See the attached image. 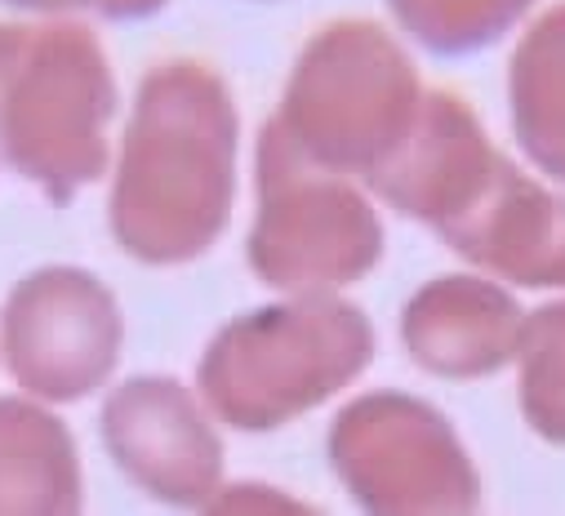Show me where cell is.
<instances>
[{
	"instance_id": "obj_13",
	"label": "cell",
	"mask_w": 565,
	"mask_h": 516,
	"mask_svg": "<svg viewBox=\"0 0 565 516\" xmlns=\"http://www.w3.org/2000/svg\"><path fill=\"white\" fill-rule=\"evenodd\" d=\"M516 148L534 170L565 183V6L539 14L508 63Z\"/></svg>"
},
{
	"instance_id": "obj_12",
	"label": "cell",
	"mask_w": 565,
	"mask_h": 516,
	"mask_svg": "<svg viewBox=\"0 0 565 516\" xmlns=\"http://www.w3.org/2000/svg\"><path fill=\"white\" fill-rule=\"evenodd\" d=\"M85 503L81 450L36 397H0V516H72Z\"/></svg>"
},
{
	"instance_id": "obj_11",
	"label": "cell",
	"mask_w": 565,
	"mask_h": 516,
	"mask_svg": "<svg viewBox=\"0 0 565 516\" xmlns=\"http://www.w3.org/2000/svg\"><path fill=\"white\" fill-rule=\"evenodd\" d=\"M437 236L503 286L565 290V192H552L512 161H503L486 196Z\"/></svg>"
},
{
	"instance_id": "obj_18",
	"label": "cell",
	"mask_w": 565,
	"mask_h": 516,
	"mask_svg": "<svg viewBox=\"0 0 565 516\" xmlns=\"http://www.w3.org/2000/svg\"><path fill=\"white\" fill-rule=\"evenodd\" d=\"M10 10H23V14H41V19H72V14H94L98 0H0Z\"/></svg>"
},
{
	"instance_id": "obj_2",
	"label": "cell",
	"mask_w": 565,
	"mask_h": 516,
	"mask_svg": "<svg viewBox=\"0 0 565 516\" xmlns=\"http://www.w3.org/2000/svg\"><path fill=\"white\" fill-rule=\"evenodd\" d=\"M374 361V325L343 294H280L227 321L201 365L196 393L236 432H276L339 397Z\"/></svg>"
},
{
	"instance_id": "obj_9",
	"label": "cell",
	"mask_w": 565,
	"mask_h": 516,
	"mask_svg": "<svg viewBox=\"0 0 565 516\" xmlns=\"http://www.w3.org/2000/svg\"><path fill=\"white\" fill-rule=\"evenodd\" d=\"M503 161L468 103L455 94H423L405 139L365 174V187L396 214L446 232L486 196Z\"/></svg>"
},
{
	"instance_id": "obj_10",
	"label": "cell",
	"mask_w": 565,
	"mask_h": 516,
	"mask_svg": "<svg viewBox=\"0 0 565 516\" xmlns=\"http://www.w3.org/2000/svg\"><path fill=\"white\" fill-rule=\"evenodd\" d=\"M525 308L494 277H437L418 286L401 312V343L409 361L450 383L490 378L512 365Z\"/></svg>"
},
{
	"instance_id": "obj_15",
	"label": "cell",
	"mask_w": 565,
	"mask_h": 516,
	"mask_svg": "<svg viewBox=\"0 0 565 516\" xmlns=\"http://www.w3.org/2000/svg\"><path fill=\"white\" fill-rule=\"evenodd\" d=\"M512 365L525 423L547 445H565V299L525 312Z\"/></svg>"
},
{
	"instance_id": "obj_7",
	"label": "cell",
	"mask_w": 565,
	"mask_h": 516,
	"mask_svg": "<svg viewBox=\"0 0 565 516\" xmlns=\"http://www.w3.org/2000/svg\"><path fill=\"white\" fill-rule=\"evenodd\" d=\"M125 347L116 294L85 268H36L0 308V361L28 397L72 406L111 383Z\"/></svg>"
},
{
	"instance_id": "obj_4",
	"label": "cell",
	"mask_w": 565,
	"mask_h": 516,
	"mask_svg": "<svg viewBox=\"0 0 565 516\" xmlns=\"http://www.w3.org/2000/svg\"><path fill=\"white\" fill-rule=\"evenodd\" d=\"M254 187L258 205L245 236V264L267 290L339 294L379 268L383 223L370 187L308 161L276 116L258 135Z\"/></svg>"
},
{
	"instance_id": "obj_16",
	"label": "cell",
	"mask_w": 565,
	"mask_h": 516,
	"mask_svg": "<svg viewBox=\"0 0 565 516\" xmlns=\"http://www.w3.org/2000/svg\"><path fill=\"white\" fill-rule=\"evenodd\" d=\"M241 507H280V512H303V503L276 494L271 485H223L205 512H241Z\"/></svg>"
},
{
	"instance_id": "obj_5",
	"label": "cell",
	"mask_w": 565,
	"mask_h": 516,
	"mask_svg": "<svg viewBox=\"0 0 565 516\" xmlns=\"http://www.w3.org/2000/svg\"><path fill=\"white\" fill-rule=\"evenodd\" d=\"M423 94L428 89L392 32L334 23L303 45L276 125L308 161L365 179L405 139Z\"/></svg>"
},
{
	"instance_id": "obj_1",
	"label": "cell",
	"mask_w": 565,
	"mask_h": 516,
	"mask_svg": "<svg viewBox=\"0 0 565 516\" xmlns=\"http://www.w3.org/2000/svg\"><path fill=\"white\" fill-rule=\"evenodd\" d=\"M241 116L223 76L166 63L143 76L111 170V240L148 268L210 254L236 205Z\"/></svg>"
},
{
	"instance_id": "obj_6",
	"label": "cell",
	"mask_w": 565,
	"mask_h": 516,
	"mask_svg": "<svg viewBox=\"0 0 565 516\" xmlns=\"http://www.w3.org/2000/svg\"><path fill=\"white\" fill-rule=\"evenodd\" d=\"M348 498L374 516H463L481 507V472L450 419L409 393L348 401L326 437Z\"/></svg>"
},
{
	"instance_id": "obj_3",
	"label": "cell",
	"mask_w": 565,
	"mask_h": 516,
	"mask_svg": "<svg viewBox=\"0 0 565 516\" xmlns=\"http://www.w3.org/2000/svg\"><path fill=\"white\" fill-rule=\"evenodd\" d=\"M116 76L72 19L0 23V165L67 205L111 170Z\"/></svg>"
},
{
	"instance_id": "obj_17",
	"label": "cell",
	"mask_w": 565,
	"mask_h": 516,
	"mask_svg": "<svg viewBox=\"0 0 565 516\" xmlns=\"http://www.w3.org/2000/svg\"><path fill=\"white\" fill-rule=\"evenodd\" d=\"M170 6V0H98V19H107V23H143V19H152V14H161Z\"/></svg>"
},
{
	"instance_id": "obj_14",
	"label": "cell",
	"mask_w": 565,
	"mask_h": 516,
	"mask_svg": "<svg viewBox=\"0 0 565 516\" xmlns=\"http://www.w3.org/2000/svg\"><path fill=\"white\" fill-rule=\"evenodd\" d=\"M539 0H387L396 28L441 58H463L499 45Z\"/></svg>"
},
{
	"instance_id": "obj_8",
	"label": "cell",
	"mask_w": 565,
	"mask_h": 516,
	"mask_svg": "<svg viewBox=\"0 0 565 516\" xmlns=\"http://www.w3.org/2000/svg\"><path fill=\"white\" fill-rule=\"evenodd\" d=\"M103 450L120 476L166 507L205 512L223 490V437L201 393L166 374H138L103 401Z\"/></svg>"
}]
</instances>
